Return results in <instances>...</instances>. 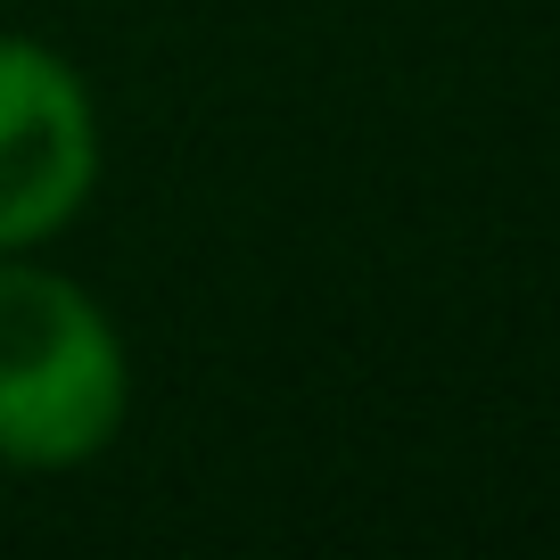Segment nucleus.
Returning a JSON list of instances; mask_svg holds the SVG:
<instances>
[{
  "mask_svg": "<svg viewBox=\"0 0 560 560\" xmlns=\"http://www.w3.org/2000/svg\"><path fill=\"white\" fill-rule=\"evenodd\" d=\"M132 354L124 330L74 272L0 256V462L9 470H83L124 438Z\"/></svg>",
  "mask_w": 560,
  "mask_h": 560,
  "instance_id": "nucleus-1",
  "label": "nucleus"
},
{
  "mask_svg": "<svg viewBox=\"0 0 560 560\" xmlns=\"http://www.w3.org/2000/svg\"><path fill=\"white\" fill-rule=\"evenodd\" d=\"M100 100L34 34H0V256L50 247L100 190Z\"/></svg>",
  "mask_w": 560,
  "mask_h": 560,
  "instance_id": "nucleus-2",
  "label": "nucleus"
}]
</instances>
